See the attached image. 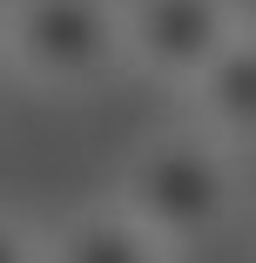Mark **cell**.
<instances>
[{
	"label": "cell",
	"instance_id": "obj_1",
	"mask_svg": "<svg viewBox=\"0 0 256 263\" xmlns=\"http://www.w3.org/2000/svg\"><path fill=\"white\" fill-rule=\"evenodd\" d=\"M108 202L128 209L169 256L202 250L209 236H223L236 223V209H243V155H229L223 142H209L195 122L142 135L128 148Z\"/></svg>",
	"mask_w": 256,
	"mask_h": 263
},
{
	"label": "cell",
	"instance_id": "obj_2",
	"mask_svg": "<svg viewBox=\"0 0 256 263\" xmlns=\"http://www.w3.org/2000/svg\"><path fill=\"white\" fill-rule=\"evenodd\" d=\"M7 74L47 95H88L122 61V0H0Z\"/></svg>",
	"mask_w": 256,
	"mask_h": 263
},
{
	"label": "cell",
	"instance_id": "obj_3",
	"mask_svg": "<svg viewBox=\"0 0 256 263\" xmlns=\"http://www.w3.org/2000/svg\"><path fill=\"white\" fill-rule=\"evenodd\" d=\"M236 0H122V61L148 81L189 95V81L236 41Z\"/></svg>",
	"mask_w": 256,
	"mask_h": 263
},
{
	"label": "cell",
	"instance_id": "obj_4",
	"mask_svg": "<svg viewBox=\"0 0 256 263\" xmlns=\"http://www.w3.org/2000/svg\"><path fill=\"white\" fill-rule=\"evenodd\" d=\"M182 101H189V122L209 142H223L243 162L256 155V21L236 27V41L189 81Z\"/></svg>",
	"mask_w": 256,
	"mask_h": 263
},
{
	"label": "cell",
	"instance_id": "obj_5",
	"mask_svg": "<svg viewBox=\"0 0 256 263\" xmlns=\"http://www.w3.org/2000/svg\"><path fill=\"white\" fill-rule=\"evenodd\" d=\"M41 263H175V256L128 209L94 202V209H74L68 223H54L41 236Z\"/></svg>",
	"mask_w": 256,
	"mask_h": 263
},
{
	"label": "cell",
	"instance_id": "obj_6",
	"mask_svg": "<svg viewBox=\"0 0 256 263\" xmlns=\"http://www.w3.org/2000/svg\"><path fill=\"white\" fill-rule=\"evenodd\" d=\"M0 263H41V236L14 216H0Z\"/></svg>",
	"mask_w": 256,
	"mask_h": 263
},
{
	"label": "cell",
	"instance_id": "obj_7",
	"mask_svg": "<svg viewBox=\"0 0 256 263\" xmlns=\"http://www.w3.org/2000/svg\"><path fill=\"white\" fill-rule=\"evenodd\" d=\"M0 68H7V21H0Z\"/></svg>",
	"mask_w": 256,
	"mask_h": 263
}]
</instances>
